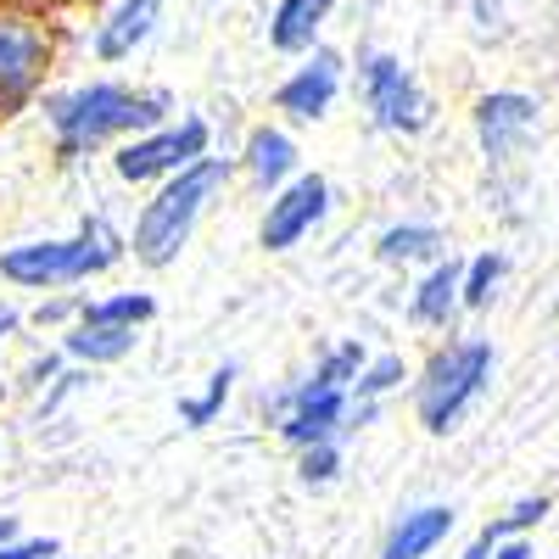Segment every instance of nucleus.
Instances as JSON below:
<instances>
[{"label":"nucleus","instance_id":"nucleus-1","mask_svg":"<svg viewBox=\"0 0 559 559\" xmlns=\"http://www.w3.org/2000/svg\"><path fill=\"white\" fill-rule=\"evenodd\" d=\"M168 112H174L168 90H134V84H118V79H90V84L45 96V123L57 134L62 163H79V157L112 146L123 134L157 129V123H168Z\"/></svg>","mask_w":559,"mask_h":559},{"label":"nucleus","instance_id":"nucleus-2","mask_svg":"<svg viewBox=\"0 0 559 559\" xmlns=\"http://www.w3.org/2000/svg\"><path fill=\"white\" fill-rule=\"evenodd\" d=\"M229 185V157H197V163H185L179 174L163 179V191L140 207L134 218V236L123 241L134 252V263H146V269H168L185 241L197 236V218L207 213V202Z\"/></svg>","mask_w":559,"mask_h":559},{"label":"nucleus","instance_id":"nucleus-3","mask_svg":"<svg viewBox=\"0 0 559 559\" xmlns=\"http://www.w3.org/2000/svg\"><path fill=\"white\" fill-rule=\"evenodd\" d=\"M123 236L96 213L79 224L73 241H28V247H7L0 252V280H12L23 292H57V286H79V280L102 274L123 258Z\"/></svg>","mask_w":559,"mask_h":559},{"label":"nucleus","instance_id":"nucleus-4","mask_svg":"<svg viewBox=\"0 0 559 559\" xmlns=\"http://www.w3.org/2000/svg\"><path fill=\"white\" fill-rule=\"evenodd\" d=\"M57 45L62 28L51 12L28 0H0V123L17 118L45 90V73L57 68Z\"/></svg>","mask_w":559,"mask_h":559},{"label":"nucleus","instance_id":"nucleus-5","mask_svg":"<svg viewBox=\"0 0 559 559\" xmlns=\"http://www.w3.org/2000/svg\"><path fill=\"white\" fill-rule=\"evenodd\" d=\"M492 381V342H448L426 376H419V392H414V414L431 437H448L464 408H471Z\"/></svg>","mask_w":559,"mask_h":559},{"label":"nucleus","instance_id":"nucleus-6","mask_svg":"<svg viewBox=\"0 0 559 559\" xmlns=\"http://www.w3.org/2000/svg\"><path fill=\"white\" fill-rule=\"evenodd\" d=\"M207 146H213V129H207V118L157 123V129H140L134 140H123L118 157H112V174H118V179H129V185L168 179V174H179L185 163L207 157Z\"/></svg>","mask_w":559,"mask_h":559},{"label":"nucleus","instance_id":"nucleus-7","mask_svg":"<svg viewBox=\"0 0 559 559\" xmlns=\"http://www.w3.org/2000/svg\"><path fill=\"white\" fill-rule=\"evenodd\" d=\"M358 84H364V107L369 118H376L381 129L392 134H419L431 123V102L426 90H419V79L392 57V51H376L358 62Z\"/></svg>","mask_w":559,"mask_h":559},{"label":"nucleus","instance_id":"nucleus-8","mask_svg":"<svg viewBox=\"0 0 559 559\" xmlns=\"http://www.w3.org/2000/svg\"><path fill=\"white\" fill-rule=\"evenodd\" d=\"M324 213H331V185H324V174H302L297 168L280 191H269V213H263L258 241L269 252H292L324 224Z\"/></svg>","mask_w":559,"mask_h":559},{"label":"nucleus","instance_id":"nucleus-9","mask_svg":"<svg viewBox=\"0 0 559 559\" xmlns=\"http://www.w3.org/2000/svg\"><path fill=\"white\" fill-rule=\"evenodd\" d=\"M347 386H331V381H308L297 386L292 397L274 403V426L292 448H308V442H342L347 431Z\"/></svg>","mask_w":559,"mask_h":559},{"label":"nucleus","instance_id":"nucleus-10","mask_svg":"<svg viewBox=\"0 0 559 559\" xmlns=\"http://www.w3.org/2000/svg\"><path fill=\"white\" fill-rule=\"evenodd\" d=\"M342 51H331V45H313V51H302V68H292L286 79H280L274 90V112H286L292 123H319L324 112L336 107L342 96Z\"/></svg>","mask_w":559,"mask_h":559},{"label":"nucleus","instance_id":"nucleus-11","mask_svg":"<svg viewBox=\"0 0 559 559\" xmlns=\"http://www.w3.org/2000/svg\"><path fill=\"white\" fill-rule=\"evenodd\" d=\"M537 123V102L521 96V90H492V96L476 102V140H481V152L492 163H509L521 146H526V134Z\"/></svg>","mask_w":559,"mask_h":559},{"label":"nucleus","instance_id":"nucleus-12","mask_svg":"<svg viewBox=\"0 0 559 559\" xmlns=\"http://www.w3.org/2000/svg\"><path fill=\"white\" fill-rule=\"evenodd\" d=\"M168 0H112V12L96 23V62H129L163 23Z\"/></svg>","mask_w":559,"mask_h":559},{"label":"nucleus","instance_id":"nucleus-13","mask_svg":"<svg viewBox=\"0 0 559 559\" xmlns=\"http://www.w3.org/2000/svg\"><path fill=\"white\" fill-rule=\"evenodd\" d=\"M336 0H280V7L269 12V45L280 57H302L319 45L324 23H331Z\"/></svg>","mask_w":559,"mask_h":559},{"label":"nucleus","instance_id":"nucleus-14","mask_svg":"<svg viewBox=\"0 0 559 559\" xmlns=\"http://www.w3.org/2000/svg\"><path fill=\"white\" fill-rule=\"evenodd\" d=\"M459 521V509L453 503H426V509H408V515L386 532V548L381 559H426Z\"/></svg>","mask_w":559,"mask_h":559},{"label":"nucleus","instance_id":"nucleus-15","mask_svg":"<svg viewBox=\"0 0 559 559\" xmlns=\"http://www.w3.org/2000/svg\"><path fill=\"white\" fill-rule=\"evenodd\" d=\"M134 331H140V324H112V319H84L79 313V324L62 336V353L73 364H90V369H96V364H118V358L134 353V342H140Z\"/></svg>","mask_w":559,"mask_h":559},{"label":"nucleus","instance_id":"nucleus-16","mask_svg":"<svg viewBox=\"0 0 559 559\" xmlns=\"http://www.w3.org/2000/svg\"><path fill=\"white\" fill-rule=\"evenodd\" d=\"M247 174L258 179V191H280L297 168H302V152H297V140L286 134V129H274V123H263V129H252L247 134Z\"/></svg>","mask_w":559,"mask_h":559},{"label":"nucleus","instance_id":"nucleus-17","mask_svg":"<svg viewBox=\"0 0 559 559\" xmlns=\"http://www.w3.org/2000/svg\"><path fill=\"white\" fill-rule=\"evenodd\" d=\"M459 280H464V263L459 258H437L431 274L419 280V292H414V319L419 324H448L453 308H459Z\"/></svg>","mask_w":559,"mask_h":559},{"label":"nucleus","instance_id":"nucleus-18","mask_svg":"<svg viewBox=\"0 0 559 559\" xmlns=\"http://www.w3.org/2000/svg\"><path fill=\"white\" fill-rule=\"evenodd\" d=\"M381 263H437L442 258V229L437 224H392L376 241Z\"/></svg>","mask_w":559,"mask_h":559},{"label":"nucleus","instance_id":"nucleus-19","mask_svg":"<svg viewBox=\"0 0 559 559\" xmlns=\"http://www.w3.org/2000/svg\"><path fill=\"white\" fill-rule=\"evenodd\" d=\"M229 386H236V364L213 369V376H207V386H202L197 397H185V403H179V419H185V426H191V431L213 426V419L224 414V403H229Z\"/></svg>","mask_w":559,"mask_h":559},{"label":"nucleus","instance_id":"nucleus-20","mask_svg":"<svg viewBox=\"0 0 559 559\" xmlns=\"http://www.w3.org/2000/svg\"><path fill=\"white\" fill-rule=\"evenodd\" d=\"M408 381V369H403V358L397 353H381V358H364V369L353 376V386H347V397H364V403H381L392 386H403Z\"/></svg>","mask_w":559,"mask_h":559},{"label":"nucleus","instance_id":"nucleus-21","mask_svg":"<svg viewBox=\"0 0 559 559\" xmlns=\"http://www.w3.org/2000/svg\"><path fill=\"white\" fill-rule=\"evenodd\" d=\"M498 280H503V258L498 252L471 258V263H464V280H459V308H492Z\"/></svg>","mask_w":559,"mask_h":559},{"label":"nucleus","instance_id":"nucleus-22","mask_svg":"<svg viewBox=\"0 0 559 559\" xmlns=\"http://www.w3.org/2000/svg\"><path fill=\"white\" fill-rule=\"evenodd\" d=\"M84 319H112V324H146L157 313L152 292H118V297H102V302H84L79 308Z\"/></svg>","mask_w":559,"mask_h":559},{"label":"nucleus","instance_id":"nucleus-23","mask_svg":"<svg viewBox=\"0 0 559 559\" xmlns=\"http://www.w3.org/2000/svg\"><path fill=\"white\" fill-rule=\"evenodd\" d=\"M342 471V442H308L302 448V464H297V476L308 487H324V481H336Z\"/></svg>","mask_w":559,"mask_h":559},{"label":"nucleus","instance_id":"nucleus-24","mask_svg":"<svg viewBox=\"0 0 559 559\" xmlns=\"http://www.w3.org/2000/svg\"><path fill=\"white\" fill-rule=\"evenodd\" d=\"M364 369V347L358 342H342V347H331L324 353V364L313 369V381H331V386H353V376Z\"/></svg>","mask_w":559,"mask_h":559},{"label":"nucleus","instance_id":"nucleus-25","mask_svg":"<svg viewBox=\"0 0 559 559\" xmlns=\"http://www.w3.org/2000/svg\"><path fill=\"white\" fill-rule=\"evenodd\" d=\"M543 515H548V498H521V503L509 509V515H498V521H492V526H487L481 537H487V543H498V537H515V532L537 526Z\"/></svg>","mask_w":559,"mask_h":559},{"label":"nucleus","instance_id":"nucleus-26","mask_svg":"<svg viewBox=\"0 0 559 559\" xmlns=\"http://www.w3.org/2000/svg\"><path fill=\"white\" fill-rule=\"evenodd\" d=\"M57 543L51 537H7L0 543V559H51Z\"/></svg>","mask_w":559,"mask_h":559},{"label":"nucleus","instance_id":"nucleus-27","mask_svg":"<svg viewBox=\"0 0 559 559\" xmlns=\"http://www.w3.org/2000/svg\"><path fill=\"white\" fill-rule=\"evenodd\" d=\"M79 308H84L79 297H57V302H45V308H39L34 319H39V324H57V319H68V313H79Z\"/></svg>","mask_w":559,"mask_h":559},{"label":"nucleus","instance_id":"nucleus-28","mask_svg":"<svg viewBox=\"0 0 559 559\" xmlns=\"http://www.w3.org/2000/svg\"><path fill=\"white\" fill-rule=\"evenodd\" d=\"M487 559H532V543H521V532L515 537H498Z\"/></svg>","mask_w":559,"mask_h":559},{"label":"nucleus","instance_id":"nucleus-29","mask_svg":"<svg viewBox=\"0 0 559 559\" xmlns=\"http://www.w3.org/2000/svg\"><path fill=\"white\" fill-rule=\"evenodd\" d=\"M17 324H23V313H17L12 302H0V342H7V336H17Z\"/></svg>","mask_w":559,"mask_h":559},{"label":"nucleus","instance_id":"nucleus-30","mask_svg":"<svg viewBox=\"0 0 559 559\" xmlns=\"http://www.w3.org/2000/svg\"><path fill=\"white\" fill-rule=\"evenodd\" d=\"M51 376H57V358H39V364L28 369V381H34V386H45V381H51Z\"/></svg>","mask_w":559,"mask_h":559},{"label":"nucleus","instance_id":"nucleus-31","mask_svg":"<svg viewBox=\"0 0 559 559\" xmlns=\"http://www.w3.org/2000/svg\"><path fill=\"white\" fill-rule=\"evenodd\" d=\"M487 554H492V543H487V537H476V543H471V548H464L459 559H487Z\"/></svg>","mask_w":559,"mask_h":559},{"label":"nucleus","instance_id":"nucleus-32","mask_svg":"<svg viewBox=\"0 0 559 559\" xmlns=\"http://www.w3.org/2000/svg\"><path fill=\"white\" fill-rule=\"evenodd\" d=\"M28 7H39V12H68V7H79V0H28Z\"/></svg>","mask_w":559,"mask_h":559},{"label":"nucleus","instance_id":"nucleus-33","mask_svg":"<svg viewBox=\"0 0 559 559\" xmlns=\"http://www.w3.org/2000/svg\"><path fill=\"white\" fill-rule=\"evenodd\" d=\"M7 537H17V521H12V515H0V543H7Z\"/></svg>","mask_w":559,"mask_h":559},{"label":"nucleus","instance_id":"nucleus-34","mask_svg":"<svg viewBox=\"0 0 559 559\" xmlns=\"http://www.w3.org/2000/svg\"><path fill=\"white\" fill-rule=\"evenodd\" d=\"M51 559H62V554H51Z\"/></svg>","mask_w":559,"mask_h":559}]
</instances>
